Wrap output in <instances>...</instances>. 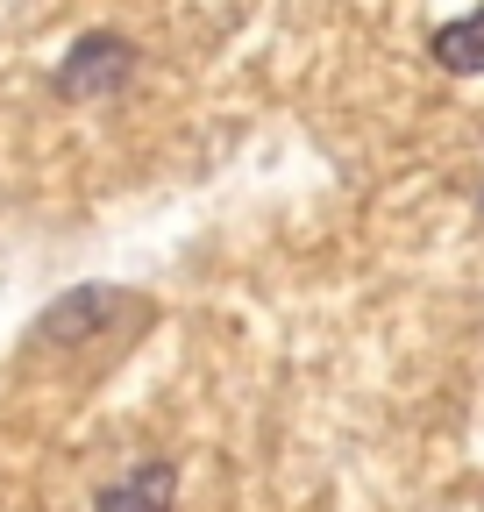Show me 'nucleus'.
Here are the masks:
<instances>
[{"instance_id":"f257e3e1","label":"nucleus","mask_w":484,"mask_h":512,"mask_svg":"<svg viewBox=\"0 0 484 512\" xmlns=\"http://www.w3.org/2000/svg\"><path fill=\"white\" fill-rule=\"evenodd\" d=\"M129 72H136V43L114 36V29H93L65 50L50 86H57V100H107V93L129 86Z\"/></svg>"},{"instance_id":"20e7f679","label":"nucleus","mask_w":484,"mask_h":512,"mask_svg":"<svg viewBox=\"0 0 484 512\" xmlns=\"http://www.w3.org/2000/svg\"><path fill=\"white\" fill-rule=\"evenodd\" d=\"M435 64H442V72H463V79L484 72V8L435 29Z\"/></svg>"},{"instance_id":"f03ea898","label":"nucleus","mask_w":484,"mask_h":512,"mask_svg":"<svg viewBox=\"0 0 484 512\" xmlns=\"http://www.w3.org/2000/svg\"><path fill=\"white\" fill-rule=\"evenodd\" d=\"M129 313V299H121L114 285H79V292H65L57 306H43V320H36V349H72V342H93L107 320H121Z\"/></svg>"},{"instance_id":"7ed1b4c3","label":"nucleus","mask_w":484,"mask_h":512,"mask_svg":"<svg viewBox=\"0 0 484 512\" xmlns=\"http://www.w3.org/2000/svg\"><path fill=\"white\" fill-rule=\"evenodd\" d=\"M171 498H178V470L164 456H150V463H136L121 484H100L93 512H171Z\"/></svg>"}]
</instances>
